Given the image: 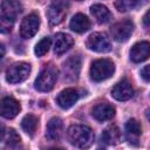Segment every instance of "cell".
I'll return each mask as SVG.
<instances>
[{
    "label": "cell",
    "mask_w": 150,
    "mask_h": 150,
    "mask_svg": "<svg viewBox=\"0 0 150 150\" xmlns=\"http://www.w3.org/2000/svg\"><path fill=\"white\" fill-rule=\"evenodd\" d=\"M67 137L71 145L80 149L89 148L94 142L93 130L89 127L82 124H75L69 127L67 131Z\"/></svg>",
    "instance_id": "obj_1"
},
{
    "label": "cell",
    "mask_w": 150,
    "mask_h": 150,
    "mask_svg": "<svg viewBox=\"0 0 150 150\" xmlns=\"http://www.w3.org/2000/svg\"><path fill=\"white\" fill-rule=\"evenodd\" d=\"M22 12V6L18 0H4L1 4L0 27L2 33L11 32L16 16Z\"/></svg>",
    "instance_id": "obj_2"
},
{
    "label": "cell",
    "mask_w": 150,
    "mask_h": 150,
    "mask_svg": "<svg viewBox=\"0 0 150 150\" xmlns=\"http://www.w3.org/2000/svg\"><path fill=\"white\" fill-rule=\"evenodd\" d=\"M115 71V64L109 59H98L91 63L90 77L95 82H101L109 79Z\"/></svg>",
    "instance_id": "obj_3"
},
{
    "label": "cell",
    "mask_w": 150,
    "mask_h": 150,
    "mask_svg": "<svg viewBox=\"0 0 150 150\" xmlns=\"http://www.w3.org/2000/svg\"><path fill=\"white\" fill-rule=\"evenodd\" d=\"M57 79V69L53 64H46L45 68L40 71L35 80V89L39 91H49L54 88V84Z\"/></svg>",
    "instance_id": "obj_4"
},
{
    "label": "cell",
    "mask_w": 150,
    "mask_h": 150,
    "mask_svg": "<svg viewBox=\"0 0 150 150\" xmlns=\"http://www.w3.org/2000/svg\"><path fill=\"white\" fill-rule=\"evenodd\" d=\"M30 73V66L26 62H16L8 67L6 71V80L9 83H20L25 81Z\"/></svg>",
    "instance_id": "obj_5"
},
{
    "label": "cell",
    "mask_w": 150,
    "mask_h": 150,
    "mask_svg": "<svg viewBox=\"0 0 150 150\" xmlns=\"http://www.w3.org/2000/svg\"><path fill=\"white\" fill-rule=\"evenodd\" d=\"M134 32V23L130 20H123L116 22L110 28V34L112 39L117 42H125L129 40Z\"/></svg>",
    "instance_id": "obj_6"
},
{
    "label": "cell",
    "mask_w": 150,
    "mask_h": 150,
    "mask_svg": "<svg viewBox=\"0 0 150 150\" xmlns=\"http://www.w3.org/2000/svg\"><path fill=\"white\" fill-rule=\"evenodd\" d=\"M87 47L97 53H107L111 49L109 38L104 33H93L87 40Z\"/></svg>",
    "instance_id": "obj_7"
},
{
    "label": "cell",
    "mask_w": 150,
    "mask_h": 150,
    "mask_svg": "<svg viewBox=\"0 0 150 150\" xmlns=\"http://www.w3.org/2000/svg\"><path fill=\"white\" fill-rule=\"evenodd\" d=\"M39 26H40L39 15L35 14V13L28 14L27 16L23 18V20L20 25V35H21V38H23V39L33 38L38 33Z\"/></svg>",
    "instance_id": "obj_8"
},
{
    "label": "cell",
    "mask_w": 150,
    "mask_h": 150,
    "mask_svg": "<svg viewBox=\"0 0 150 150\" xmlns=\"http://www.w3.org/2000/svg\"><path fill=\"white\" fill-rule=\"evenodd\" d=\"M67 14V5L63 0H53L47 9V16L52 25H59Z\"/></svg>",
    "instance_id": "obj_9"
},
{
    "label": "cell",
    "mask_w": 150,
    "mask_h": 150,
    "mask_svg": "<svg viewBox=\"0 0 150 150\" xmlns=\"http://www.w3.org/2000/svg\"><path fill=\"white\" fill-rule=\"evenodd\" d=\"M134 95V88L127 80H122L111 89V96L117 101H128Z\"/></svg>",
    "instance_id": "obj_10"
},
{
    "label": "cell",
    "mask_w": 150,
    "mask_h": 150,
    "mask_svg": "<svg viewBox=\"0 0 150 150\" xmlns=\"http://www.w3.org/2000/svg\"><path fill=\"white\" fill-rule=\"evenodd\" d=\"M21 110V105L20 103L11 97V96H7V97H4L1 100V105H0V112H1V116L5 117V118H14Z\"/></svg>",
    "instance_id": "obj_11"
},
{
    "label": "cell",
    "mask_w": 150,
    "mask_h": 150,
    "mask_svg": "<svg viewBox=\"0 0 150 150\" xmlns=\"http://www.w3.org/2000/svg\"><path fill=\"white\" fill-rule=\"evenodd\" d=\"M79 97H80V94H79L77 89H75V88H66L56 97V103L62 109H69L70 107H73L76 103Z\"/></svg>",
    "instance_id": "obj_12"
},
{
    "label": "cell",
    "mask_w": 150,
    "mask_h": 150,
    "mask_svg": "<svg viewBox=\"0 0 150 150\" xmlns=\"http://www.w3.org/2000/svg\"><path fill=\"white\" fill-rule=\"evenodd\" d=\"M93 117L98 121V122H104V121H109L115 116V108L107 103V102H102L96 104L93 110H91Z\"/></svg>",
    "instance_id": "obj_13"
},
{
    "label": "cell",
    "mask_w": 150,
    "mask_h": 150,
    "mask_svg": "<svg viewBox=\"0 0 150 150\" xmlns=\"http://www.w3.org/2000/svg\"><path fill=\"white\" fill-rule=\"evenodd\" d=\"M150 56V43L141 41L135 43L130 49V59L134 62H143Z\"/></svg>",
    "instance_id": "obj_14"
},
{
    "label": "cell",
    "mask_w": 150,
    "mask_h": 150,
    "mask_svg": "<svg viewBox=\"0 0 150 150\" xmlns=\"http://www.w3.org/2000/svg\"><path fill=\"white\" fill-rule=\"evenodd\" d=\"M80 69H81V57L79 55H74L69 57L63 63L64 77H67L68 80H76L79 77Z\"/></svg>",
    "instance_id": "obj_15"
},
{
    "label": "cell",
    "mask_w": 150,
    "mask_h": 150,
    "mask_svg": "<svg viewBox=\"0 0 150 150\" xmlns=\"http://www.w3.org/2000/svg\"><path fill=\"white\" fill-rule=\"evenodd\" d=\"M124 131H125V138L130 144L137 145L138 144V139L139 136L142 134V129H141V124L135 120V118H130L124 127Z\"/></svg>",
    "instance_id": "obj_16"
},
{
    "label": "cell",
    "mask_w": 150,
    "mask_h": 150,
    "mask_svg": "<svg viewBox=\"0 0 150 150\" xmlns=\"http://www.w3.org/2000/svg\"><path fill=\"white\" fill-rule=\"evenodd\" d=\"M62 131H63V123H62L61 118H59V117L50 118L49 122L47 123L46 137L49 141H59L62 136Z\"/></svg>",
    "instance_id": "obj_17"
},
{
    "label": "cell",
    "mask_w": 150,
    "mask_h": 150,
    "mask_svg": "<svg viewBox=\"0 0 150 150\" xmlns=\"http://www.w3.org/2000/svg\"><path fill=\"white\" fill-rule=\"evenodd\" d=\"M74 45V40L70 35L64 33H59L55 36V43H54V53L56 55H61L69 50L71 46Z\"/></svg>",
    "instance_id": "obj_18"
},
{
    "label": "cell",
    "mask_w": 150,
    "mask_h": 150,
    "mask_svg": "<svg viewBox=\"0 0 150 150\" xmlns=\"http://www.w3.org/2000/svg\"><path fill=\"white\" fill-rule=\"evenodd\" d=\"M90 26H91L90 20L82 13L75 14L69 22L70 29L75 33H84L90 28Z\"/></svg>",
    "instance_id": "obj_19"
},
{
    "label": "cell",
    "mask_w": 150,
    "mask_h": 150,
    "mask_svg": "<svg viewBox=\"0 0 150 150\" xmlns=\"http://www.w3.org/2000/svg\"><path fill=\"white\" fill-rule=\"evenodd\" d=\"M90 13H91V15L95 18V20H96L98 23H107V22H109V21L111 20V18H112L110 11H109L105 6H103V5H101V4H95V5H93V6L90 7Z\"/></svg>",
    "instance_id": "obj_20"
},
{
    "label": "cell",
    "mask_w": 150,
    "mask_h": 150,
    "mask_svg": "<svg viewBox=\"0 0 150 150\" xmlns=\"http://www.w3.org/2000/svg\"><path fill=\"white\" fill-rule=\"evenodd\" d=\"M121 138V132L120 129L116 125H110L107 129L103 130L102 135H101V139L103 143L108 144V145H115L120 142Z\"/></svg>",
    "instance_id": "obj_21"
},
{
    "label": "cell",
    "mask_w": 150,
    "mask_h": 150,
    "mask_svg": "<svg viewBox=\"0 0 150 150\" xmlns=\"http://www.w3.org/2000/svg\"><path fill=\"white\" fill-rule=\"evenodd\" d=\"M1 141L2 143H5L7 146L9 148H16L19 144H20V136L18 135V132L12 129V128H8V129H5L2 127V131H1Z\"/></svg>",
    "instance_id": "obj_22"
},
{
    "label": "cell",
    "mask_w": 150,
    "mask_h": 150,
    "mask_svg": "<svg viewBox=\"0 0 150 150\" xmlns=\"http://www.w3.org/2000/svg\"><path fill=\"white\" fill-rule=\"evenodd\" d=\"M21 128L22 130L28 134L29 136H33L38 128V118L34 115H26L21 121Z\"/></svg>",
    "instance_id": "obj_23"
},
{
    "label": "cell",
    "mask_w": 150,
    "mask_h": 150,
    "mask_svg": "<svg viewBox=\"0 0 150 150\" xmlns=\"http://www.w3.org/2000/svg\"><path fill=\"white\" fill-rule=\"evenodd\" d=\"M52 45V39L49 36H46L43 39H41L36 45H35V48H34V53L36 56L41 57L43 56L48 50H49V47Z\"/></svg>",
    "instance_id": "obj_24"
},
{
    "label": "cell",
    "mask_w": 150,
    "mask_h": 150,
    "mask_svg": "<svg viewBox=\"0 0 150 150\" xmlns=\"http://www.w3.org/2000/svg\"><path fill=\"white\" fill-rule=\"evenodd\" d=\"M138 4V0H116L115 7L120 12H129L134 9Z\"/></svg>",
    "instance_id": "obj_25"
},
{
    "label": "cell",
    "mask_w": 150,
    "mask_h": 150,
    "mask_svg": "<svg viewBox=\"0 0 150 150\" xmlns=\"http://www.w3.org/2000/svg\"><path fill=\"white\" fill-rule=\"evenodd\" d=\"M141 77L145 81V82H150V64L145 66L142 68L141 70Z\"/></svg>",
    "instance_id": "obj_26"
},
{
    "label": "cell",
    "mask_w": 150,
    "mask_h": 150,
    "mask_svg": "<svg viewBox=\"0 0 150 150\" xmlns=\"http://www.w3.org/2000/svg\"><path fill=\"white\" fill-rule=\"evenodd\" d=\"M143 22H144V25L150 26V9L144 14V16H143Z\"/></svg>",
    "instance_id": "obj_27"
},
{
    "label": "cell",
    "mask_w": 150,
    "mask_h": 150,
    "mask_svg": "<svg viewBox=\"0 0 150 150\" xmlns=\"http://www.w3.org/2000/svg\"><path fill=\"white\" fill-rule=\"evenodd\" d=\"M145 117H146V120L150 122V109H148V110L145 111Z\"/></svg>",
    "instance_id": "obj_28"
},
{
    "label": "cell",
    "mask_w": 150,
    "mask_h": 150,
    "mask_svg": "<svg viewBox=\"0 0 150 150\" xmlns=\"http://www.w3.org/2000/svg\"><path fill=\"white\" fill-rule=\"evenodd\" d=\"M5 55V47H4V45H1V56H4Z\"/></svg>",
    "instance_id": "obj_29"
},
{
    "label": "cell",
    "mask_w": 150,
    "mask_h": 150,
    "mask_svg": "<svg viewBox=\"0 0 150 150\" xmlns=\"http://www.w3.org/2000/svg\"><path fill=\"white\" fill-rule=\"evenodd\" d=\"M77 1H81V0H77Z\"/></svg>",
    "instance_id": "obj_30"
}]
</instances>
